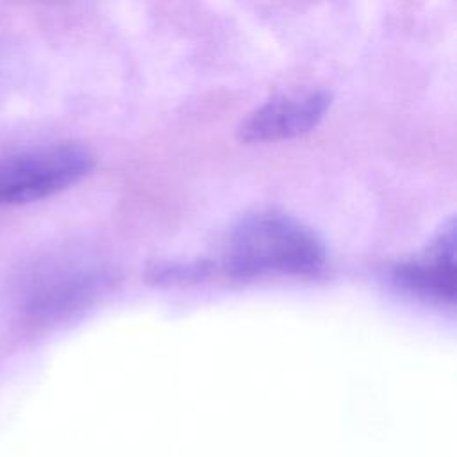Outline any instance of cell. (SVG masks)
<instances>
[{"label":"cell","mask_w":457,"mask_h":457,"mask_svg":"<svg viewBox=\"0 0 457 457\" xmlns=\"http://www.w3.org/2000/svg\"><path fill=\"white\" fill-rule=\"evenodd\" d=\"M325 259V245L311 227L271 209L237 220L223 246V268L234 278L312 275Z\"/></svg>","instance_id":"1"},{"label":"cell","mask_w":457,"mask_h":457,"mask_svg":"<svg viewBox=\"0 0 457 457\" xmlns=\"http://www.w3.org/2000/svg\"><path fill=\"white\" fill-rule=\"evenodd\" d=\"M93 154L79 143H55L0 161V205H21L52 196L93 168Z\"/></svg>","instance_id":"2"},{"label":"cell","mask_w":457,"mask_h":457,"mask_svg":"<svg viewBox=\"0 0 457 457\" xmlns=\"http://www.w3.org/2000/svg\"><path fill=\"white\" fill-rule=\"evenodd\" d=\"M455 227L453 221L437 234L430 246L414 259L395 266L393 277L403 289L420 296L453 303L455 300Z\"/></svg>","instance_id":"4"},{"label":"cell","mask_w":457,"mask_h":457,"mask_svg":"<svg viewBox=\"0 0 457 457\" xmlns=\"http://www.w3.org/2000/svg\"><path fill=\"white\" fill-rule=\"evenodd\" d=\"M332 104L325 89L277 95L255 107L237 127L243 141H278L312 130Z\"/></svg>","instance_id":"3"}]
</instances>
